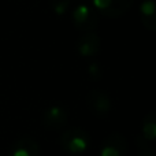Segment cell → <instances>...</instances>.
Returning <instances> with one entry per match:
<instances>
[{
  "label": "cell",
  "mask_w": 156,
  "mask_h": 156,
  "mask_svg": "<svg viewBox=\"0 0 156 156\" xmlns=\"http://www.w3.org/2000/svg\"><path fill=\"white\" fill-rule=\"evenodd\" d=\"M88 74L93 81H99L103 77V67L99 62H92L88 66Z\"/></svg>",
  "instance_id": "obj_13"
},
{
  "label": "cell",
  "mask_w": 156,
  "mask_h": 156,
  "mask_svg": "<svg viewBox=\"0 0 156 156\" xmlns=\"http://www.w3.org/2000/svg\"><path fill=\"white\" fill-rule=\"evenodd\" d=\"M141 136L147 141H154L156 138V114L155 111H149L143 119L141 126Z\"/></svg>",
  "instance_id": "obj_10"
},
{
  "label": "cell",
  "mask_w": 156,
  "mask_h": 156,
  "mask_svg": "<svg viewBox=\"0 0 156 156\" xmlns=\"http://www.w3.org/2000/svg\"><path fill=\"white\" fill-rule=\"evenodd\" d=\"M101 48V38L96 32L82 33L77 40V52L83 58L96 56Z\"/></svg>",
  "instance_id": "obj_7"
},
{
  "label": "cell",
  "mask_w": 156,
  "mask_h": 156,
  "mask_svg": "<svg viewBox=\"0 0 156 156\" xmlns=\"http://www.w3.org/2000/svg\"><path fill=\"white\" fill-rule=\"evenodd\" d=\"M71 21H73L74 27L80 32H94L96 27L99 26V14L90 4L82 3L74 8L71 14Z\"/></svg>",
  "instance_id": "obj_2"
},
{
  "label": "cell",
  "mask_w": 156,
  "mask_h": 156,
  "mask_svg": "<svg viewBox=\"0 0 156 156\" xmlns=\"http://www.w3.org/2000/svg\"><path fill=\"white\" fill-rule=\"evenodd\" d=\"M136 145H137V156H155V149L152 145H149L148 141L143 137L141 134H138L136 137Z\"/></svg>",
  "instance_id": "obj_11"
},
{
  "label": "cell",
  "mask_w": 156,
  "mask_h": 156,
  "mask_svg": "<svg viewBox=\"0 0 156 156\" xmlns=\"http://www.w3.org/2000/svg\"><path fill=\"white\" fill-rule=\"evenodd\" d=\"M71 0H48V7L56 15H65L70 7Z\"/></svg>",
  "instance_id": "obj_12"
},
{
  "label": "cell",
  "mask_w": 156,
  "mask_h": 156,
  "mask_svg": "<svg viewBox=\"0 0 156 156\" xmlns=\"http://www.w3.org/2000/svg\"><path fill=\"white\" fill-rule=\"evenodd\" d=\"M69 121V112L62 105H49L43 114V125L48 130H59L66 126Z\"/></svg>",
  "instance_id": "obj_6"
},
{
  "label": "cell",
  "mask_w": 156,
  "mask_h": 156,
  "mask_svg": "<svg viewBox=\"0 0 156 156\" xmlns=\"http://www.w3.org/2000/svg\"><path fill=\"white\" fill-rule=\"evenodd\" d=\"M86 105H88L89 111L97 118L105 116L112 108L110 96L100 89H92L89 92L88 96H86Z\"/></svg>",
  "instance_id": "obj_4"
},
{
  "label": "cell",
  "mask_w": 156,
  "mask_h": 156,
  "mask_svg": "<svg viewBox=\"0 0 156 156\" xmlns=\"http://www.w3.org/2000/svg\"><path fill=\"white\" fill-rule=\"evenodd\" d=\"M140 18L144 27L149 32L156 30V11L154 0H144L140 5Z\"/></svg>",
  "instance_id": "obj_9"
},
{
  "label": "cell",
  "mask_w": 156,
  "mask_h": 156,
  "mask_svg": "<svg viewBox=\"0 0 156 156\" xmlns=\"http://www.w3.org/2000/svg\"><path fill=\"white\" fill-rule=\"evenodd\" d=\"M134 4V0H93L92 7L107 18L125 15Z\"/></svg>",
  "instance_id": "obj_3"
},
{
  "label": "cell",
  "mask_w": 156,
  "mask_h": 156,
  "mask_svg": "<svg viewBox=\"0 0 156 156\" xmlns=\"http://www.w3.org/2000/svg\"><path fill=\"white\" fill-rule=\"evenodd\" d=\"M129 151L127 140L123 134L114 132L103 140L100 147V156H126Z\"/></svg>",
  "instance_id": "obj_5"
},
{
  "label": "cell",
  "mask_w": 156,
  "mask_h": 156,
  "mask_svg": "<svg viewBox=\"0 0 156 156\" xmlns=\"http://www.w3.org/2000/svg\"><path fill=\"white\" fill-rule=\"evenodd\" d=\"M59 144L69 155H81L90 147V136L81 127H69L60 134Z\"/></svg>",
  "instance_id": "obj_1"
},
{
  "label": "cell",
  "mask_w": 156,
  "mask_h": 156,
  "mask_svg": "<svg viewBox=\"0 0 156 156\" xmlns=\"http://www.w3.org/2000/svg\"><path fill=\"white\" fill-rule=\"evenodd\" d=\"M40 145L32 137H22L14 144L11 156H40Z\"/></svg>",
  "instance_id": "obj_8"
}]
</instances>
